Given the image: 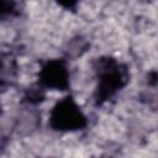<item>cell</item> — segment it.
<instances>
[{
    "mask_svg": "<svg viewBox=\"0 0 158 158\" xmlns=\"http://www.w3.org/2000/svg\"><path fill=\"white\" fill-rule=\"evenodd\" d=\"M94 69L98 78L94 98L98 105H101L112 99L117 93H120V90L126 86L128 81L127 67L115 58H98Z\"/></svg>",
    "mask_w": 158,
    "mask_h": 158,
    "instance_id": "1",
    "label": "cell"
},
{
    "mask_svg": "<svg viewBox=\"0 0 158 158\" xmlns=\"http://www.w3.org/2000/svg\"><path fill=\"white\" fill-rule=\"evenodd\" d=\"M48 123L54 131L73 132L86 127L88 120L77 101L70 95H67L51 110Z\"/></svg>",
    "mask_w": 158,
    "mask_h": 158,
    "instance_id": "2",
    "label": "cell"
},
{
    "mask_svg": "<svg viewBox=\"0 0 158 158\" xmlns=\"http://www.w3.org/2000/svg\"><path fill=\"white\" fill-rule=\"evenodd\" d=\"M42 89L67 90L69 86V70L64 59H49L42 64L38 75Z\"/></svg>",
    "mask_w": 158,
    "mask_h": 158,
    "instance_id": "3",
    "label": "cell"
},
{
    "mask_svg": "<svg viewBox=\"0 0 158 158\" xmlns=\"http://www.w3.org/2000/svg\"><path fill=\"white\" fill-rule=\"evenodd\" d=\"M15 9H16L15 0H0V20L12 15Z\"/></svg>",
    "mask_w": 158,
    "mask_h": 158,
    "instance_id": "4",
    "label": "cell"
},
{
    "mask_svg": "<svg viewBox=\"0 0 158 158\" xmlns=\"http://www.w3.org/2000/svg\"><path fill=\"white\" fill-rule=\"evenodd\" d=\"M54 1L60 6H63L64 9H74L79 2V0H54Z\"/></svg>",
    "mask_w": 158,
    "mask_h": 158,
    "instance_id": "5",
    "label": "cell"
},
{
    "mask_svg": "<svg viewBox=\"0 0 158 158\" xmlns=\"http://www.w3.org/2000/svg\"><path fill=\"white\" fill-rule=\"evenodd\" d=\"M4 139H5V137H4V135L0 132V147H2V146H4V143H2V142H4Z\"/></svg>",
    "mask_w": 158,
    "mask_h": 158,
    "instance_id": "6",
    "label": "cell"
}]
</instances>
